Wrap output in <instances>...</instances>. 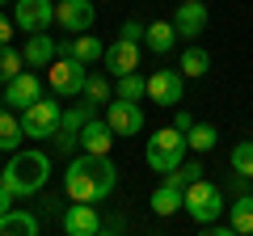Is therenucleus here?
Segmentation results:
<instances>
[{
  "label": "nucleus",
  "instance_id": "nucleus-1",
  "mask_svg": "<svg viewBox=\"0 0 253 236\" xmlns=\"http://www.w3.org/2000/svg\"><path fill=\"white\" fill-rule=\"evenodd\" d=\"M118 186V169L110 156L81 152L68 169H63V190L72 202H106Z\"/></svg>",
  "mask_w": 253,
  "mask_h": 236
},
{
  "label": "nucleus",
  "instance_id": "nucleus-2",
  "mask_svg": "<svg viewBox=\"0 0 253 236\" xmlns=\"http://www.w3.org/2000/svg\"><path fill=\"white\" fill-rule=\"evenodd\" d=\"M0 182L13 190V198H30V194H38L46 182H51V156L17 148V152L9 156V164L0 169Z\"/></svg>",
  "mask_w": 253,
  "mask_h": 236
},
{
  "label": "nucleus",
  "instance_id": "nucleus-3",
  "mask_svg": "<svg viewBox=\"0 0 253 236\" xmlns=\"http://www.w3.org/2000/svg\"><path fill=\"white\" fill-rule=\"evenodd\" d=\"M186 152H190L186 135H181L177 127H165V131H156V135L148 139L144 160H148V169H156V173H173L181 160H186Z\"/></svg>",
  "mask_w": 253,
  "mask_h": 236
},
{
  "label": "nucleus",
  "instance_id": "nucleus-4",
  "mask_svg": "<svg viewBox=\"0 0 253 236\" xmlns=\"http://www.w3.org/2000/svg\"><path fill=\"white\" fill-rule=\"evenodd\" d=\"M181 211H186L194 224H211V219H219L228 207H224V194H219V186L207 182V177H199L194 186H186V207H181Z\"/></svg>",
  "mask_w": 253,
  "mask_h": 236
},
{
  "label": "nucleus",
  "instance_id": "nucleus-5",
  "mask_svg": "<svg viewBox=\"0 0 253 236\" xmlns=\"http://www.w3.org/2000/svg\"><path fill=\"white\" fill-rule=\"evenodd\" d=\"M46 80H51L55 97H81L84 80H89V64L72 59V55H55V64L46 68Z\"/></svg>",
  "mask_w": 253,
  "mask_h": 236
},
{
  "label": "nucleus",
  "instance_id": "nucleus-6",
  "mask_svg": "<svg viewBox=\"0 0 253 236\" xmlns=\"http://www.w3.org/2000/svg\"><path fill=\"white\" fill-rule=\"evenodd\" d=\"M59 118H63V106L55 97H38L34 106L21 110V127H26V139H55L59 131Z\"/></svg>",
  "mask_w": 253,
  "mask_h": 236
},
{
  "label": "nucleus",
  "instance_id": "nucleus-7",
  "mask_svg": "<svg viewBox=\"0 0 253 236\" xmlns=\"http://www.w3.org/2000/svg\"><path fill=\"white\" fill-rule=\"evenodd\" d=\"M148 97H152L156 106L177 110L181 97H186V72H177V68H156V72L148 76Z\"/></svg>",
  "mask_w": 253,
  "mask_h": 236
},
{
  "label": "nucleus",
  "instance_id": "nucleus-8",
  "mask_svg": "<svg viewBox=\"0 0 253 236\" xmlns=\"http://www.w3.org/2000/svg\"><path fill=\"white\" fill-rule=\"evenodd\" d=\"M106 122L114 127V135L131 139V135L144 131V106L139 101H126V97H114V101H106Z\"/></svg>",
  "mask_w": 253,
  "mask_h": 236
},
{
  "label": "nucleus",
  "instance_id": "nucleus-9",
  "mask_svg": "<svg viewBox=\"0 0 253 236\" xmlns=\"http://www.w3.org/2000/svg\"><path fill=\"white\" fill-rule=\"evenodd\" d=\"M13 21L21 34H38L55 21V0H13Z\"/></svg>",
  "mask_w": 253,
  "mask_h": 236
},
{
  "label": "nucleus",
  "instance_id": "nucleus-10",
  "mask_svg": "<svg viewBox=\"0 0 253 236\" xmlns=\"http://www.w3.org/2000/svg\"><path fill=\"white\" fill-rule=\"evenodd\" d=\"M55 21L68 34H84L97 21V9H93V0H55Z\"/></svg>",
  "mask_w": 253,
  "mask_h": 236
},
{
  "label": "nucleus",
  "instance_id": "nucleus-11",
  "mask_svg": "<svg viewBox=\"0 0 253 236\" xmlns=\"http://www.w3.org/2000/svg\"><path fill=\"white\" fill-rule=\"evenodd\" d=\"M173 26H177L181 38H203L211 26V9L207 0H181L177 4V17H173Z\"/></svg>",
  "mask_w": 253,
  "mask_h": 236
},
{
  "label": "nucleus",
  "instance_id": "nucleus-12",
  "mask_svg": "<svg viewBox=\"0 0 253 236\" xmlns=\"http://www.w3.org/2000/svg\"><path fill=\"white\" fill-rule=\"evenodd\" d=\"M63 232L68 236H97V232H106V224H101V215H97V202H72V207L63 211Z\"/></svg>",
  "mask_w": 253,
  "mask_h": 236
},
{
  "label": "nucleus",
  "instance_id": "nucleus-13",
  "mask_svg": "<svg viewBox=\"0 0 253 236\" xmlns=\"http://www.w3.org/2000/svg\"><path fill=\"white\" fill-rule=\"evenodd\" d=\"M106 68H110V76L139 72V42H131V38H123V34H118L114 42L106 46Z\"/></svg>",
  "mask_w": 253,
  "mask_h": 236
},
{
  "label": "nucleus",
  "instance_id": "nucleus-14",
  "mask_svg": "<svg viewBox=\"0 0 253 236\" xmlns=\"http://www.w3.org/2000/svg\"><path fill=\"white\" fill-rule=\"evenodd\" d=\"M38 97H42V84H38V76H34V72H17L9 84H4V106H13V110L34 106Z\"/></svg>",
  "mask_w": 253,
  "mask_h": 236
},
{
  "label": "nucleus",
  "instance_id": "nucleus-15",
  "mask_svg": "<svg viewBox=\"0 0 253 236\" xmlns=\"http://www.w3.org/2000/svg\"><path fill=\"white\" fill-rule=\"evenodd\" d=\"M21 55H26V68H34V72H42V68L55 64V55H59V46L46 38V30H38V34L26 38V46H21Z\"/></svg>",
  "mask_w": 253,
  "mask_h": 236
},
{
  "label": "nucleus",
  "instance_id": "nucleus-16",
  "mask_svg": "<svg viewBox=\"0 0 253 236\" xmlns=\"http://www.w3.org/2000/svg\"><path fill=\"white\" fill-rule=\"evenodd\" d=\"M110 144H114V127L101 122V118H89L81 127V148L84 152H97V156H110Z\"/></svg>",
  "mask_w": 253,
  "mask_h": 236
},
{
  "label": "nucleus",
  "instance_id": "nucleus-17",
  "mask_svg": "<svg viewBox=\"0 0 253 236\" xmlns=\"http://www.w3.org/2000/svg\"><path fill=\"white\" fill-rule=\"evenodd\" d=\"M59 55H72L81 64H97V59H106V46H101V38H89V30H84V34L68 38V42L59 46Z\"/></svg>",
  "mask_w": 253,
  "mask_h": 236
},
{
  "label": "nucleus",
  "instance_id": "nucleus-18",
  "mask_svg": "<svg viewBox=\"0 0 253 236\" xmlns=\"http://www.w3.org/2000/svg\"><path fill=\"white\" fill-rule=\"evenodd\" d=\"M21 139H26L21 114H13V106H4V101H0V152H17Z\"/></svg>",
  "mask_w": 253,
  "mask_h": 236
},
{
  "label": "nucleus",
  "instance_id": "nucleus-19",
  "mask_svg": "<svg viewBox=\"0 0 253 236\" xmlns=\"http://www.w3.org/2000/svg\"><path fill=\"white\" fill-rule=\"evenodd\" d=\"M177 38H181V34H177L173 21H152V26L144 30V46H148L152 55H169L173 46H177Z\"/></svg>",
  "mask_w": 253,
  "mask_h": 236
},
{
  "label": "nucleus",
  "instance_id": "nucleus-20",
  "mask_svg": "<svg viewBox=\"0 0 253 236\" xmlns=\"http://www.w3.org/2000/svg\"><path fill=\"white\" fill-rule=\"evenodd\" d=\"M148 207L156 211V215H177L181 207H186V190H177V186H156L152 190V198H148Z\"/></svg>",
  "mask_w": 253,
  "mask_h": 236
},
{
  "label": "nucleus",
  "instance_id": "nucleus-21",
  "mask_svg": "<svg viewBox=\"0 0 253 236\" xmlns=\"http://www.w3.org/2000/svg\"><path fill=\"white\" fill-rule=\"evenodd\" d=\"M0 236H38V219L30 211H4L0 215Z\"/></svg>",
  "mask_w": 253,
  "mask_h": 236
},
{
  "label": "nucleus",
  "instance_id": "nucleus-22",
  "mask_svg": "<svg viewBox=\"0 0 253 236\" xmlns=\"http://www.w3.org/2000/svg\"><path fill=\"white\" fill-rule=\"evenodd\" d=\"M228 224H232L236 236H249L253 232V194H241V198L228 207Z\"/></svg>",
  "mask_w": 253,
  "mask_h": 236
},
{
  "label": "nucleus",
  "instance_id": "nucleus-23",
  "mask_svg": "<svg viewBox=\"0 0 253 236\" xmlns=\"http://www.w3.org/2000/svg\"><path fill=\"white\" fill-rule=\"evenodd\" d=\"M93 110H97V106H93L89 97H81L76 106H63V118H59V127H63V131H76V135H81V127H84V122L93 118Z\"/></svg>",
  "mask_w": 253,
  "mask_h": 236
},
{
  "label": "nucleus",
  "instance_id": "nucleus-24",
  "mask_svg": "<svg viewBox=\"0 0 253 236\" xmlns=\"http://www.w3.org/2000/svg\"><path fill=\"white\" fill-rule=\"evenodd\" d=\"M114 97H126V101H144V97H148V80H144L139 72L114 76Z\"/></svg>",
  "mask_w": 253,
  "mask_h": 236
},
{
  "label": "nucleus",
  "instance_id": "nucleus-25",
  "mask_svg": "<svg viewBox=\"0 0 253 236\" xmlns=\"http://www.w3.org/2000/svg\"><path fill=\"white\" fill-rule=\"evenodd\" d=\"M181 72H186V76H207L211 72V55L203 51L199 42H190L186 51H181Z\"/></svg>",
  "mask_w": 253,
  "mask_h": 236
},
{
  "label": "nucleus",
  "instance_id": "nucleus-26",
  "mask_svg": "<svg viewBox=\"0 0 253 236\" xmlns=\"http://www.w3.org/2000/svg\"><path fill=\"white\" fill-rule=\"evenodd\" d=\"M203 173H207V169H203V160H190V156H186V160H181L173 173H165V182H169V186H177V190H186V186H194V182H199Z\"/></svg>",
  "mask_w": 253,
  "mask_h": 236
},
{
  "label": "nucleus",
  "instance_id": "nucleus-27",
  "mask_svg": "<svg viewBox=\"0 0 253 236\" xmlns=\"http://www.w3.org/2000/svg\"><path fill=\"white\" fill-rule=\"evenodd\" d=\"M215 139H219V131L211 127V122H194V127L186 131L190 152H211V148H215Z\"/></svg>",
  "mask_w": 253,
  "mask_h": 236
},
{
  "label": "nucleus",
  "instance_id": "nucleus-28",
  "mask_svg": "<svg viewBox=\"0 0 253 236\" xmlns=\"http://www.w3.org/2000/svg\"><path fill=\"white\" fill-rule=\"evenodd\" d=\"M21 68H26V55H21L17 46H0V80L9 84L13 76L21 72Z\"/></svg>",
  "mask_w": 253,
  "mask_h": 236
},
{
  "label": "nucleus",
  "instance_id": "nucleus-29",
  "mask_svg": "<svg viewBox=\"0 0 253 236\" xmlns=\"http://www.w3.org/2000/svg\"><path fill=\"white\" fill-rule=\"evenodd\" d=\"M81 97H89L93 106H106V101H110V76L89 72V80H84V93H81Z\"/></svg>",
  "mask_w": 253,
  "mask_h": 236
},
{
  "label": "nucleus",
  "instance_id": "nucleus-30",
  "mask_svg": "<svg viewBox=\"0 0 253 236\" xmlns=\"http://www.w3.org/2000/svg\"><path fill=\"white\" fill-rule=\"evenodd\" d=\"M232 173L253 177V139H241V144L232 148Z\"/></svg>",
  "mask_w": 253,
  "mask_h": 236
},
{
  "label": "nucleus",
  "instance_id": "nucleus-31",
  "mask_svg": "<svg viewBox=\"0 0 253 236\" xmlns=\"http://www.w3.org/2000/svg\"><path fill=\"white\" fill-rule=\"evenodd\" d=\"M76 144H81V135H76V131H63V127L55 131V148H59V152H72Z\"/></svg>",
  "mask_w": 253,
  "mask_h": 236
},
{
  "label": "nucleus",
  "instance_id": "nucleus-32",
  "mask_svg": "<svg viewBox=\"0 0 253 236\" xmlns=\"http://www.w3.org/2000/svg\"><path fill=\"white\" fill-rule=\"evenodd\" d=\"M173 127H177L181 135H186V131L194 127V114H190V110H181V106H177V118H173Z\"/></svg>",
  "mask_w": 253,
  "mask_h": 236
},
{
  "label": "nucleus",
  "instance_id": "nucleus-33",
  "mask_svg": "<svg viewBox=\"0 0 253 236\" xmlns=\"http://www.w3.org/2000/svg\"><path fill=\"white\" fill-rule=\"evenodd\" d=\"M118 34L131 38V42H139V38H144V26H139V21H123V30H118Z\"/></svg>",
  "mask_w": 253,
  "mask_h": 236
},
{
  "label": "nucleus",
  "instance_id": "nucleus-34",
  "mask_svg": "<svg viewBox=\"0 0 253 236\" xmlns=\"http://www.w3.org/2000/svg\"><path fill=\"white\" fill-rule=\"evenodd\" d=\"M13 30H17V21H9V17H4V13H0V46H9Z\"/></svg>",
  "mask_w": 253,
  "mask_h": 236
},
{
  "label": "nucleus",
  "instance_id": "nucleus-35",
  "mask_svg": "<svg viewBox=\"0 0 253 236\" xmlns=\"http://www.w3.org/2000/svg\"><path fill=\"white\" fill-rule=\"evenodd\" d=\"M13 207V190H9V186H4V182H0V215H4V211H9Z\"/></svg>",
  "mask_w": 253,
  "mask_h": 236
},
{
  "label": "nucleus",
  "instance_id": "nucleus-36",
  "mask_svg": "<svg viewBox=\"0 0 253 236\" xmlns=\"http://www.w3.org/2000/svg\"><path fill=\"white\" fill-rule=\"evenodd\" d=\"M0 4H9V0H0Z\"/></svg>",
  "mask_w": 253,
  "mask_h": 236
}]
</instances>
